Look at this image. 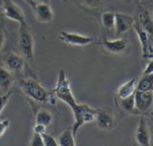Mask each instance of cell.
Instances as JSON below:
<instances>
[{
	"label": "cell",
	"mask_w": 153,
	"mask_h": 146,
	"mask_svg": "<svg viewBox=\"0 0 153 146\" xmlns=\"http://www.w3.org/2000/svg\"><path fill=\"white\" fill-rule=\"evenodd\" d=\"M20 87L27 97L36 103H53L51 94L39 82L32 78L22 79L20 81Z\"/></svg>",
	"instance_id": "1"
},
{
	"label": "cell",
	"mask_w": 153,
	"mask_h": 146,
	"mask_svg": "<svg viewBox=\"0 0 153 146\" xmlns=\"http://www.w3.org/2000/svg\"><path fill=\"white\" fill-rule=\"evenodd\" d=\"M53 95L57 99L61 100L65 104H67L70 108H72L77 103V101L72 91L70 80L63 69L59 70L56 87L53 89Z\"/></svg>",
	"instance_id": "2"
},
{
	"label": "cell",
	"mask_w": 153,
	"mask_h": 146,
	"mask_svg": "<svg viewBox=\"0 0 153 146\" xmlns=\"http://www.w3.org/2000/svg\"><path fill=\"white\" fill-rule=\"evenodd\" d=\"M70 109L72 110L74 118V123L72 127V131L75 137L81 127H82L86 123H91L95 120L97 109L92 108L91 106H89L86 103H77Z\"/></svg>",
	"instance_id": "3"
},
{
	"label": "cell",
	"mask_w": 153,
	"mask_h": 146,
	"mask_svg": "<svg viewBox=\"0 0 153 146\" xmlns=\"http://www.w3.org/2000/svg\"><path fill=\"white\" fill-rule=\"evenodd\" d=\"M18 47L22 55L29 60L34 58V45L35 39L30 28L26 22L19 24L18 30Z\"/></svg>",
	"instance_id": "4"
},
{
	"label": "cell",
	"mask_w": 153,
	"mask_h": 146,
	"mask_svg": "<svg viewBox=\"0 0 153 146\" xmlns=\"http://www.w3.org/2000/svg\"><path fill=\"white\" fill-rule=\"evenodd\" d=\"M95 120L98 128L105 131H111L117 126L115 113L113 110L108 106L97 109Z\"/></svg>",
	"instance_id": "5"
},
{
	"label": "cell",
	"mask_w": 153,
	"mask_h": 146,
	"mask_svg": "<svg viewBox=\"0 0 153 146\" xmlns=\"http://www.w3.org/2000/svg\"><path fill=\"white\" fill-rule=\"evenodd\" d=\"M101 47L103 48L104 52L115 56L129 54L131 51L128 41L124 38H117L114 40L104 38L101 44Z\"/></svg>",
	"instance_id": "6"
},
{
	"label": "cell",
	"mask_w": 153,
	"mask_h": 146,
	"mask_svg": "<svg viewBox=\"0 0 153 146\" xmlns=\"http://www.w3.org/2000/svg\"><path fill=\"white\" fill-rule=\"evenodd\" d=\"M133 29L135 30L142 45L143 56L145 59H152L153 57V35L144 30L137 21H134Z\"/></svg>",
	"instance_id": "7"
},
{
	"label": "cell",
	"mask_w": 153,
	"mask_h": 146,
	"mask_svg": "<svg viewBox=\"0 0 153 146\" xmlns=\"http://www.w3.org/2000/svg\"><path fill=\"white\" fill-rule=\"evenodd\" d=\"M58 38L60 41L74 46H85L95 42L94 37L66 31H61L58 35Z\"/></svg>",
	"instance_id": "8"
},
{
	"label": "cell",
	"mask_w": 153,
	"mask_h": 146,
	"mask_svg": "<svg viewBox=\"0 0 153 146\" xmlns=\"http://www.w3.org/2000/svg\"><path fill=\"white\" fill-rule=\"evenodd\" d=\"M153 92L152 91H137L134 92V103L135 107L140 114L145 115L151 112L152 107Z\"/></svg>",
	"instance_id": "9"
},
{
	"label": "cell",
	"mask_w": 153,
	"mask_h": 146,
	"mask_svg": "<svg viewBox=\"0 0 153 146\" xmlns=\"http://www.w3.org/2000/svg\"><path fill=\"white\" fill-rule=\"evenodd\" d=\"M3 2H4L3 13H2L3 17L14 21L19 24L26 22L25 14L18 4H16L12 0H3Z\"/></svg>",
	"instance_id": "10"
},
{
	"label": "cell",
	"mask_w": 153,
	"mask_h": 146,
	"mask_svg": "<svg viewBox=\"0 0 153 146\" xmlns=\"http://www.w3.org/2000/svg\"><path fill=\"white\" fill-rule=\"evenodd\" d=\"M151 131L148 127L147 120L144 115H141L138 126L134 133V141L137 145L150 146L151 144Z\"/></svg>",
	"instance_id": "11"
},
{
	"label": "cell",
	"mask_w": 153,
	"mask_h": 146,
	"mask_svg": "<svg viewBox=\"0 0 153 146\" xmlns=\"http://www.w3.org/2000/svg\"><path fill=\"white\" fill-rule=\"evenodd\" d=\"M4 68L11 72H21L26 68V62L22 55L15 53H7L3 57Z\"/></svg>",
	"instance_id": "12"
},
{
	"label": "cell",
	"mask_w": 153,
	"mask_h": 146,
	"mask_svg": "<svg viewBox=\"0 0 153 146\" xmlns=\"http://www.w3.org/2000/svg\"><path fill=\"white\" fill-rule=\"evenodd\" d=\"M36 21L39 23H50L54 20V12L48 3H38L31 6Z\"/></svg>",
	"instance_id": "13"
},
{
	"label": "cell",
	"mask_w": 153,
	"mask_h": 146,
	"mask_svg": "<svg viewBox=\"0 0 153 146\" xmlns=\"http://www.w3.org/2000/svg\"><path fill=\"white\" fill-rule=\"evenodd\" d=\"M134 23V18L127 13L115 12V30L121 35L133 29Z\"/></svg>",
	"instance_id": "14"
},
{
	"label": "cell",
	"mask_w": 153,
	"mask_h": 146,
	"mask_svg": "<svg viewBox=\"0 0 153 146\" xmlns=\"http://www.w3.org/2000/svg\"><path fill=\"white\" fill-rule=\"evenodd\" d=\"M115 103L117 108L124 112L125 114H133V115H139L134 103V94L131 95L125 98H117L115 97Z\"/></svg>",
	"instance_id": "15"
},
{
	"label": "cell",
	"mask_w": 153,
	"mask_h": 146,
	"mask_svg": "<svg viewBox=\"0 0 153 146\" xmlns=\"http://www.w3.org/2000/svg\"><path fill=\"white\" fill-rule=\"evenodd\" d=\"M136 83H137V80L135 78L127 80L117 88L115 97L125 98L131 95H134L136 90Z\"/></svg>",
	"instance_id": "16"
},
{
	"label": "cell",
	"mask_w": 153,
	"mask_h": 146,
	"mask_svg": "<svg viewBox=\"0 0 153 146\" xmlns=\"http://www.w3.org/2000/svg\"><path fill=\"white\" fill-rule=\"evenodd\" d=\"M13 83L12 72L4 67H0V88L5 93L8 92Z\"/></svg>",
	"instance_id": "17"
},
{
	"label": "cell",
	"mask_w": 153,
	"mask_h": 146,
	"mask_svg": "<svg viewBox=\"0 0 153 146\" xmlns=\"http://www.w3.org/2000/svg\"><path fill=\"white\" fill-rule=\"evenodd\" d=\"M52 122H53V114L49 111L46 109H41L37 112L35 115V124L43 125L46 128H48L51 125Z\"/></svg>",
	"instance_id": "18"
},
{
	"label": "cell",
	"mask_w": 153,
	"mask_h": 146,
	"mask_svg": "<svg viewBox=\"0 0 153 146\" xmlns=\"http://www.w3.org/2000/svg\"><path fill=\"white\" fill-rule=\"evenodd\" d=\"M137 91H153V73L142 74L139 81L136 83Z\"/></svg>",
	"instance_id": "19"
},
{
	"label": "cell",
	"mask_w": 153,
	"mask_h": 146,
	"mask_svg": "<svg viewBox=\"0 0 153 146\" xmlns=\"http://www.w3.org/2000/svg\"><path fill=\"white\" fill-rule=\"evenodd\" d=\"M58 145L61 146H75V137L73 134L72 128L65 129L59 136L57 140Z\"/></svg>",
	"instance_id": "20"
},
{
	"label": "cell",
	"mask_w": 153,
	"mask_h": 146,
	"mask_svg": "<svg viewBox=\"0 0 153 146\" xmlns=\"http://www.w3.org/2000/svg\"><path fill=\"white\" fill-rule=\"evenodd\" d=\"M137 22L140 24V26H141L144 30H146L148 33L152 34L153 35L152 20L151 14H150L147 11H143V12L140 13L139 19H138Z\"/></svg>",
	"instance_id": "21"
},
{
	"label": "cell",
	"mask_w": 153,
	"mask_h": 146,
	"mask_svg": "<svg viewBox=\"0 0 153 146\" xmlns=\"http://www.w3.org/2000/svg\"><path fill=\"white\" fill-rule=\"evenodd\" d=\"M102 26L108 30H115V12H105L101 15Z\"/></svg>",
	"instance_id": "22"
},
{
	"label": "cell",
	"mask_w": 153,
	"mask_h": 146,
	"mask_svg": "<svg viewBox=\"0 0 153 146\" xmlns=\"http://www.w3.org/2000/svg\"><path fill=\"white\" fill-rule=\"evenodd\" d=\"M42 136V140H43V144L45 146H57L58 145V143H57V140L55 139L52 136L47 134L46 132L43 133L41 135Z\"/></svg>",
	"instance_id": "23"
},
{
	"label": "cell",
	"mask_w": 153,
	"mask_h": 146,
	"mask_svg": "<svg viewBox=\"0 0 153 146\" xmlns=\"http://www.w3.org/2000/svg\"><path fill=\"white\" fill-rule=\"evenodd\" d=\"M29 145L31 146H44L42 136L40 134L38 133H33L32 136L30 138V141L29 143Z\"/></svg>",
	"instance_id": "24"
},
{
	"label": "cell",
	"mask_w": 153,
	"mask_h": 146,
	"mask_svg": "<svg viewBox=\"0 0 153 146\" xmlns=\"http://www.w3.org/2000/svg\"><path fill=\"white\" fill-rule=\"evenodd\" d=\"M11 95H12V92L8 91L4 95H0V114L3 112V110L4 109V107L6 106V104H7V103L11 97Z\"/></svg>",
	"instance_id": "25"
},
{
	"label": "cell",
	"mask_w": 153,
	"mask_h": 146,
	"mask_svg": "<svg viewBox=\"0 0 153 146\" xmlns=\"http://www.w3.org/2000/svg\"><path fill=\"white\" fill-rule=\"evenodd\" d=\"M80 1L83 5H85L88 8H97L102 3V0H80Z\"/></svg>",
	"instance_id": "26"
},
{
	"label": "cell",
	"mask_w": 153,
	"mask_h": 146,
	"mask_svg": "<svg viewBox=\"0 0 153 146\" xmlns=\"http://www.w3.org/2000/svg\"><path fill=\"white\" fill-rule=\"evenodd\" d=\"M0 17V51L2 50L4 43H5V30L4 26V21Z\"/></svg>",
	"instance_id": "27"
},
{
	"label": "cell",
	"mask_w": 153,
	"mask_h": 146,
	"mask_svg": "<svg viewBox=\"0 0 153 146\" xmlns=\"http://www.w3.org/2000/svg\"><path fill=\"white\" fill-rule=\"evenodd\" d=\"M9 126H10V121L8 120H4L0 121V138L4 135Z\"/></svg>",
	"instance_id": "28"
},
{
	"label": "cell",
	"mask_w": 153,
	"mask_h": 146,
	"mask_svg": "<svg viewBox=\"0 0 153 146\" xmlns=\"http://www.w3.org/2000/svg\"><path fill=\"white\" fill-rule=\"evenodd\" d=\"M153 73V61L152 59L149 60V62L146 64L144 70L143 71V74H152Z\"/></svg>",
	"instance_id": "29"
},
{
	"label": "cell",
	"mask_w": 153,
	"mask_h": 146,
	"mask_svg": "<svg viewBox=\"0 0 153 146\" xmlns=\"http://www.w3.org/2000/svg\"><path fill=\"white\" fill-rule=\"evenodd\" d=\"M46 129H47V128L45 126L39 125V124H35L33 127V133H38V134L42 135L43 133L46 132Z\"/></svg>",
	"instance_id": "30"
},
{
	"label": "cell",
	"mask_w": 153,
	"mask_h": 146,
	"mask_svg": "<svg viewBox=\"0 0 153 146\" xmlns=\"http://www.w3.org/2000/svg\"><path fill=\"white\" fill-rule=\"evenodd\" d=\"M30 6H32L33 4H38V3H48L50 4V0H25Z\"/></svg>",
	"instance_id": "31"
},
{
	"label": "cell",
	"mask_w": 153,
	"mask_h": 146,
	"mask_svg": "<svg viewBox=\"0 0 153 146\" xmlns=\"http://www.w3.org/2000/svg\"><path fill=\"white\" fill-rule=\"evenodd\" d=\"M3 7H4V2H3V0H0V17H3V16H2V13H3Z\"/></svg>",
	"instance_id": "32"
},
{
	"label": "cell",
	"mask_w": 153,
	"mask_h": 146,
	"mask_svg": "<svg viewBox=\"0 0 153 146\" xmlns=\"http://www.w3.org/2000/svg\"><path fill=\"white\" fill-rule=\"evenodd\" d=\"M62 1H63V2H64V3H65V2H67V1H68V0H62Z\"/></svg>",
	"instance_id": "33"
}]
</instances>
